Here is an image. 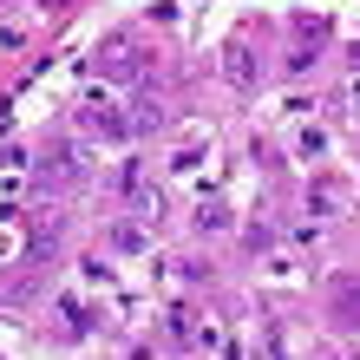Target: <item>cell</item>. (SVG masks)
Segmentation results:
<instances>
[{
  "instance_id": "cell-1",
  "label": "cell",
  "mask_w": 360,
  "mask_h": 360,
  "mask_svg": "<svg viewBox=\"0 0 360 360\" xmlns=\"http://www.w3.org/2000/svg\"><path fill=\"white\" fill-rule=\"evenodd\" d=\"M144 66H138V53H131V39H112L105 46V79H138Z\"/></svg>"
},
{
  "instance_id": "cell-2",
  "label": "cell",
  "mask_w": 360,
  "mask_h": 360,
  "mask_svg": "<svg viewBox=\"0 0 360 360\" xmlns=\"http://www.w3.org/2000/svg\"><path fill=\"white\" fill-rule=\"evenodd\" d=\"M334 321H341V328H360V282H341V288H334Z\"/></svg>"
},
{
  "instance_id": "cell-3",
  "label": "cell",
  "mask_w": 360,
  "mask_h": 360,
  "mask_svg": "<svg viewBox=\"0 0 360 360\" xmlns=\"http://www.w3.org/2000/svg\"><path fill=\"white\" fill-rule=\"evenodd\" d=\"M86 131H98V138H124V118L105 112V105H86Z\"/></svg>"
},
{
  "instance_id": "cell-4",
  "label": "cell",
  "mask_w": 360,
  "mask_h": 360,
  "mask_svg": "<svg viewBox=\"0 0 360 360\" xmlns=\"http://www.w3.org/2000/svg\"><path fill=\"white\" fill-rule=\"evenodd\" d=\"M256 72H262V66H249V46H229V79H236V86H249Z\"/></svg>"
}]
</instances>
